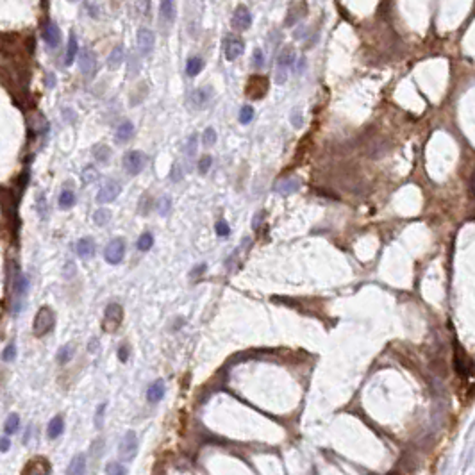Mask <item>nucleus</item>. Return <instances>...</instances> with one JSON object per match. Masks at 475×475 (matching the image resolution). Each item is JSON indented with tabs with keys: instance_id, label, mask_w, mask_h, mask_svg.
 Listing matches in <instances>:
<instances>
[{
	"instance_id": "1",
	"label": "nucleus",
	"mask_w": 475,
	"mask_h": 475,
	"mask_svg": "<svg viewBox=\"0 0 475 475\" xmlns=\"http://www.w3.org/2000/svg\"><path fill=\"white\" fill-rule=\"evenodd\" d=\"M56 325V315L50 308H41L34 317V323H32V330L36 336H45L47 332H50Z\"/></svg>"
},
{
	"instance_id": "2",
	"label": "nucleus",
	"mask_w": 475,
	"mask_h": 475,
	"mask_svg": "<svg viewBox=\"0 0 475 475\" xmlns=\"http://www.w3.org/2000/svg\"><path fill=\"white\" fill-rule=\"evenodd\" d=\"M295 48L293 47H284L283 50L279 52L277 56V73H275V82L277 84H283V82H286L288 79V68H290L291 64L295 63Z\"/></svg>"
},
{
	"instance_id": "3",
	"label": "nucleus",
	"mask_w": 475,
	"mask_h": 475,
	"mask_svg": "<svg viewBox=\"0 0 475 475\" xmlns=\"http://www.w3.org/2000/svg\"><path fill=\"white\" fill-rule=\"evenodd\" d=\"M122 320H124V309H122L120 304H109L104 311V320H102V329L104 332H115L118 327L122 325Z\"/></svg>"
},
{
	"instance_id": "4",
	"label": "nucleus",
	"mask_w": 475,
	"mask_h": 475,
	"mask_svg": "<svg viewBox=\"0 0 475 475\" xmlns=\"http://www.w3.org/2000/svg\"><path fill=\"white\" fill-rule=\"evenodd\" d=\"M138 454V436L134 431L125 433V436L118 443V456L122 461H133Z\"/></svg>"
},
{
	"instance_id": "5",
	"label": "nucleus",
	"mask_w": 475,
	"mask_h": 475,
	"mask_svg": "<svg viewBox=\"0 0 475 475\" xmlns=\"http://www.w3.org/2000/svg\"><path fill=\"white\" fill-rule=\"evenodd\" d=\"M125 256V241L122 238H113L104 248V257L109 265H118Z\"/></svg>"
},
{
	"instance_id": "6",
	"label": "nucleus",
	"mask_w": 475,
	"mask_h": 475,
	"mask_svg": "<svg viewBox=\"0 0 475 475\" xmlns=\"http://www.w3.org/2000/svg\"><path fill=\"white\" fill-rule=\"evenodd\" d=\"M245 52V41L234 34H229L223 38V56L227 61H234Z\"/></svg>"
},
{
	"instance_id": "7",
	"label": "nucleus",
	"mask_w": 475,
	"mask_h": 475,
	"mask_svg": "<svg viewBox=\"0 0 475 475\" xmlns=\"http://www.w3.org/2000/svg\"><path fill=\"white\" fill-rule=\"evenodd\" d=\"M147 158L145 154H142L140 150H131L124 156V168L129 175H138L140 171L145 168Z\"/></svg>"
},
{
	"instance_id": "8",
	"label": "nucleus",
	"mask_w": 475,
	"mask_h": 475,
	"mask_svg": "<svg viewBox=\"0 0 475 475\" xmlns=\"http://www.w3.org/2000/svg\"><path fill=\"white\" fill-rule=\"evenodd\" d=\"M136 41H138V50H140V54H142L143 57L152 54L154 45H156V38H154V32H152V30L147 29V27H142V29L138 30Z\"/></svg>"
},
{
	"instance_id": "9",
	"label": "nucleus",
	"mask_w": 475,
	"mask_h": 475,
	"mask_svg": "<svg viewBox=\"0 0 475 475\" xmlns=\"http://www.w3.org/2000/svg\"><path fill=\"white\" fill-rule=\"evenodd\" d=\"M266 91H268V79L263 77V75H252L250 81H248V84H247L248 97L254 100L263 99V97L266 95Z\"/></svg>"
},
{
	"instance_id": "10",
	"label": "nucleus",
	"mask_w": 475,
	"mask_h": 475,
	"mask_svg": "<svg viewBox=\"0 0 475 475\" xmlns=\"http://www.w3.org/2000/svg\"><path fill=\"white\" fill-rule=\"evenodd\" d=\"M79 68H81L82 75H84L86 79L93 77L95 72H97V57H95L93 52L88 50V48H84V50L81 52V56H79Z\"/></svg>"
},
{
	"instance_id": "11",
	"label": "nucleus",
	"mask_w": 475,
	"mask_h": 475,
	"mask_svg": "<svg viewBox=\"0 0 475 475\" xmlns=\"http://www.w3.org/2000/svg\"><path fill=\"white\" fill-rule=\"evenodd\" d=\"M232 27H234L236 30H247L250 29V25H252V13L248 11L247 5H238L234 11V14H232Z\"/></svg>"
},
{
	"instance_id": "12",
	"label": "nucleus",
	"mask_w": 475,
	"mask_h": 475,
	"mask_svg": "<svg viewBox=\"0 0 475 475\" xmlns=\"http://www.w3.org/2000/svg\"><path fill=\"white\" fill-rule=\"evenodd\" d=\"M122 191V186L116 180H107L106 184L100 188V191L97 193V204H107L113 202L115 198H118Z\"/></svg>"
},
{
	"instance_id": "13",
	"label": "nucleus",
	"mask_w": 475,
	"mask_h": 475,
	"mask_svg": "<svg viewBox=\"0 0 475 475\" xmlns=\"http://www.w3.org/2000/svg\"><path fill=\"white\" fill-rule=\"evenodd\" d=\"M43 39L48 45V48H57L61 43V30L56 21H47L43 29Z\"/></svg>"
},
{
	"instance_id": "14",
	"label": "nucleus",
	"mask_w": 475,
	"mask_h": 475,
	"mask_svg": "<svg viewBox=\"0 0 475 475\" xmlns=\"http://www.w3.org/2000/svg\"><path fill=\"white\" fill-rule=\"evenodd\" d=\"M23 474L30 475H39V474H50V465L45 458H34L27 463V467L23 468Z\"/></svg>"
},
{
	"instance_id": "15",
	"label": "nucleus",
	"mask_w": 475,
	"mask_h": 475,
	"mask_svg": "<svg viewBox=\"0 0 475 475\" xmlns=\"http://www.w3.org/2000/svg\"><path fill=\"white\" fill-rule=\"evenodd\" d=\"M164 381L163 379H158V381H154L152 384L149 386V390H147V398H149L150 404H158L163 400L164 397Z\"/></svg>"
},
{
	"instance_id": "16",
	"label": "nucleus",
	"mask_w": 475,
	"mask_h": 475,
	"mask_svg": "<svg viewBox=\"0 0 475 475\" xmlns=\"http://www.w3.org/2000/svg\"><path fill=\"white\" fill-rule=\"evenodd\" d=\"M300 179L299 177H286V179L279 180L277 186H275V191L281 193V195H290V193L297 191L300 188Z\"/></svg>"
},
{
	"instance_id": "17",
	"label": "nucleus",
	"mask_w": 475,
	"mask_h": 475,
	"mask_svg": "<svg viewBox=\"0 0 475 475\" xmlns=\"http://www.w3.org/2000/svg\"><path fill=\"white\" fill-rule=\"evenodd\" d=\"M159 13H161V18H163L166 23H173V20H175V14H177L175 0H161Z\"/></svg>"
},
{
	"instance_id": "18",
	"label": "nucleus",
	"mask_w": 475,
	"mask_h": 475,
	"mask_svg": "<svg viewBox=\"0 0 475 475\" xmlns=\"http://www.w3.org/2000/svg\"><path fill=\"white\" fill-rule=\"evenodd\" d=\"M77 254L81 259H90V257H93L95 254V241L91 240V238H81V240L77 241Z\"/></svg>"
},
{
	"instance_id": "19",
	"label": "nucleus",
	"mask_w": 475,
	"mask_h": 475,
	"mask_svg": "<svg viewBox=\"0 0 475 475\" xmlns=\"http://www.w3.org/2000/svg\"><path fill=\"white\" fill-rule=\"evenodd\" d=\"M189 100L195 107H206L211 100V90L209 88H198L191 93Z\"/></svg>"
},
{
	"instance_id": "20",
	"label": "nucleus",
	"mask_w": 475,
	"mask_h": 475,
	"mask_svg": "<svg viewBox=\"0 0 475 475\" xmlns=\"http://www.w3.org/2000/svg\"><path fill=\"white\" fill-rule=\"evenodd\" d=\"M133 134H134V125H133V122L125 120V122H122V124L118 125L115 138H116V142H118V143H125V142H129V140L133 138Z\"/></svg>"
},
{
	"instance_id": "21",
	"label": "nucleus",
	"mask_w": 475,
	"mask_h": 475,
	"mask_svg": "<svg viewBox=\"0 0 475 475\" xmlns=\"http://www.w3.org/2000/svg\"><path fill=\"white\" fill-rule=\"evenodd\" d=\"M77 52H79L77 38H75V34H73V32H70L68 45H66V57H64V64H66V66H70V64L75 61V57H77Z\"/></svg>"
},
{
	"instance_id": "22",
	"label": "nucleus",
	"mask_w": 475,
	"mask_h": 475,
	"mask_svg": "<svg viewBox=\"0 0 475 475\" xmlns=\"http://www.w3.org/2000/svg\"><path fill=\"white\" fill-rule=\"evenodd\" d=\"M63 431H64V420L61 418V416H54L47 427L48 438H50V440H56V438H59L61 434H63Z\"/></svg>"
},
{
	"instance_id": "23",
	"label": "nucleus",
	"mask_w": 475,
	"mask_h": 475,
	"mask_svg": "<svg viewBox=\"0 0 475 475\" xmlns=\"http://www.w3.org/2000/svg\"><path fill=\"white\" fill-rule=\"evenodd\" d=\"M84 472H86V458H84V454L73 456V459H72V463H70V467H68V470H66V474L81 475V474H84Z\"/></svg>"
},
{
	"instance_id": "24",
	"label": "nucleus",
	"mask_w": 475,
	"mask_h": 475,
	"mask_svg": "<svg viewBox=\"0 0 475 475\" xmlns=\"http://www.w3.org/2000/svg\"><path fill=\"white\" fill-rule=\"evenodd\" d=\"M124 63V48L118 45V47H115L111 50V54H109V59H107V66L113 70H116L120 64Z\"/></svg>"
},
{
	"instance_id": "25",
	"label": "nucleus",
	"mask_w": 475,
	"mask_h": 475,
	"mask_svg": "<svg viewBox=\"0 0 475 475\" xmlns=\"http://www.w3.org/2000/svg\"><path fill=\"white\" fill-rule=\"evenodd\" d=\"M202 68H204V61H202V57H189L188 63H186V73H188L189 77L198 75V73L202 72Z\"/></svg>"
},
{
	"instance_id": "26",
	"label": "nucleus",
	"mask_w": 475,
	"mask_h": 475,
	"mask_svg": "<svg viewBox=\"0 0 475 475\" xmlns=\"http://www.w3.org/2000/svg\"><path fill=\"white\" fill-rule=\"evenodd\" d=\"M111 216L113 214L109 209H106V207H99V211H95L93 213V223L95 225H99V227H104V225L109 223Z\"/></svg>"
},
{
	"instance_id": "27",
	"label": "nucleus",
	"mask_w": 475,
	"mask_h": 475,
	"mask_svg": "<svg viewBox=\"0 0 475 475\" xmlns=\"http://www.w3.org/2000/svg\"><path fill=\"white\" fill-rule=\"evenodd\" d=\"M75 204V193L72 189H63L59 195V207L61 209H68Z\"/></svg>"
},
{
	"instance_id": "28",
	"label": "nucleus",
	"mask_w": 475,
	"mask_h": 475,
	"mask_svg": "<svg viewBox=\"0 0 475 475\" xmlns=\"http://www.w3.org/2000/svg\"><path fill=\"white\" fill-rule=\"evenodd\" d=\"M93 156L99 163H107V161H109V156H111V149L107 145H97L93 149Z\"/></svg>"
},
{
	"instance_id": "29",
	"label": "nucleus",
	"mask_w": 475,
	"mask_h": 475,
	"mask_svg": "<svg viewBox=\"0 0 475 475\" xmlns=\"http://www.w3.org/2000/svg\"><path fill=\"white\" fill-rule=\"evenodd\" d=\"M18 427H20V416L16 415V413H13V415H9V418L5 420V425H4V433L7 434H14L18 431Z\"/></svg>"
},
{
	"instance_id": "30",
	"label": "nucleus",
	"mask_w": 475,
	"mask_h": 475,
	"mask_svg": "<svg viewBox=\"0 0 475 475\" xmlns=\"http://www.w3.org/2000/svg\"><path fill=\"white\" fill-rule=\"evenodd\" d=\"M152 245H154V236L150 234V232H143V234L140 236V240H138L136 247L140 252H147V250L152 248Z\"/></svg>"
},
{
	"instance_id": "31",
	"label": "nucleus",
	"mask_w": 475,
	"mask_h": 475,
	"mask_svg": "<svg viewBox=\"0 0 475 475\" xmlns=\"http://www.w3.org/2000/svg\"><path fill=\"white\" fill-rule=\"evenodd\" d=\"M13 288L14 291H16V295H23L27 291V288H29V279H27L25 275H16L13 281Z\"/></svg>"
},
{
	"instance_id": "32",
	"label": "nucleus",
	"mask_w": 475,
	"mask_h": 475,
	"mask_svg": "<svg viewBox=\"0 0 475 475\" xmlns=\"http://www.w3.org/2000/svg\"><path fill=\"white\" fill-rule=\"evenodd\" d=\"M72 355H73V347L72 345H64V347H61L59 352H57V363L66 364L72 359Z\"/></svg>"
},
{
	"instance_id": "33",
	"label": "nucleus",
	"mask_w": 475,
	"mask_h": 475,
	"mask_svg": "<svg viewBox=\"0 0 475 475\" xmlns=\"http://www.w3.org/2000/svg\"><path fill=\"white\" fill-rule=\"evenodd\" d=\"M106 474L107 475H124V474H127V468L125 467H122L120 463H107V467H106Z\"/></svg>"
},
{
	"instance_id": "34",
	"label": "nucleus",
	"mask_w": 475,
	"mask_h": 475,
	"mask_svg": "<svg viewBox=\"0 0 475 475\" xmlns=\"http://www.w3.org/2000/svg\"><path fill=\"white\" fill-rule=\"evenodd\" d=\"M252 118H254V107L252 106H243V107H241L240 124H243V125L250 124V122H252Z\"/></svg>"
},
{
	"instance_id": "35",
	"label": "nucleus",
	"mask_w": 475,
	"mask_h": 475,
	"mask_svg": "<svg viewBox=\"0 0 475 475\" xmlns=\"http://www.w3.org/2000/svg\"><path fill=\"white\" fill-rule=\"evenodd\" d=\"M202 142H204V147H213L216 143V131L213 127H207L202 134Z\"/></svg>"
},
{
	"instance_id": "36",
	"label": "nucleus",
	"mask_w": 475,
	"mask_h": 475,
	"mask_svg": "<svg viewBox=\"0 0 475 475\" xmlns=\"http://www.w3.org/2000/svg\"><path fill=\"white\" fill-rule=\"evenodd\" d=\"M97 177H99V171L95 170L93 166H88L82 171V184H91L93 180H97Z\"/></svg>"
},
{
	"instance_id": "37",
	"label": "nucleus",
	"mask_w": 475,
	"mask_h": 475,
	"mask_svg": "<svg viewBox=\"0 0 475 475\" xmlns=\"http://www.w3.org/2000/svg\"><path fill=\"white\" fill-rule=\"evenodd\" d=\"M134 7L140 14L149 16L150 13V0H134Z\"/></svg>"
},
{
	"instance_id": "38",
	"label": "nucleus",
	"mask_w": 475,
	"mask_h": 475,
	"mask_svg": "<svg viewBox=\"0 0 475 475\" xmlns=\"http://www.w3.org/2000/svg\"><path fill=\"white\" fill-rule=\"evenodd\" d=\"M263 64H265V57H263V50L261 48H256L252 54V66L256 70H261Z\"/></svg>"
},
{
	"instance_id": "39",
	"label": "nucleus",
	"mask_w": 475,
	"mask_h": 475,
	"mask_svg": "<svg viewBox=\"0 0 475 475\" xmlns=\"http://www.w3.org/2000/svg\"><path fill=\"white\" fill-rule=\"evenodd\" d=\"M290 120H291V125H293L295 129H300L302 125H304V120H302V113H300L299 107H295V109L291 111Z\"/></svg>"
},
{
	"instance_id": "40",
	"label": "nucleus",
	"mask_w": 475,
	"mask_h": 475,
	"mask_svg": "<svg viewBox=\"0 0 475 475\" xmlns=\"http://www.w3.org/2000/svg\"><path fill=\"white\" fill-rule=\"evenodd\" d=\"M211 164H213V159H211V156H202L200 161H198V171H200L202 175H206L207 170L211 168Z\"/></svg>"
},
{
	"instance_id": "41",
	"label": "nucleus",
	"mask_w": 475,
	"mask_h": 475,
	"mask_svg": "<svg viewBox=\"0 0 475 475\" xmlns=\"http://www.w3.org/2000/svg\"><path fill=\"white\" fill-rule=\"evenodd\" d=\"M197 140H198L197 134H191V136L188 138V142H186V145H184L186 154H188V156L195 154V150H197Z\"/></svg>"
},
{
	"instance_id": "42",
	"label": "nucleus",
	"mask_w": 475,
	"mask_h": 475,
	"mask_svg": "<svg viewBox=\"0 0 475 475\" xmlns=\"http://www.w3.org/2000/svg\"><path fill=\"white\" fill-rule=\"evenodd\" d=\"M106 407H107V404H100L97 413H95V427L97 429H102V425H104V411H106Z\"/></svg>"
},
{
	"instance_id": "43",
	"label": "nucleus",
	"mask_w": 475,
	"mask_h": 475,
	"mask_svg": "<svg viewBox=\"0 0 475 475\" xmlns=\"http://www.w3.org/2000/svg\"><path fill=\"white\" fill-rule=\"evenodd\" d=\"M214 229H216V234H218L220 238H225V236H229V232H231V229H229V225H227V222H225V220H220V222H216Z\"/></svg>"
},
{
	"instance_id": "44",
	"label": "nucleus",
	"mask_w": 475,
	"mask_h": 475,
	"mask_svg": "<svg viewBox=\"0 0 475 475\" xmlns=\"http://www.w3.org/2000/svg\"><path fill=\"white\" fill-rule=\"evenodd\" d=\"M2 357H4V361H14V359H16V345H14V343H9L7 347H5L4 354H2Z\"/></svg>"
},
{
	"instance_id": "45",
	"label": "nucleus",
	"mask_w": 475,
	"mask_h": 475,
	"mask_svg": "<svg viewBox=\"0 0 475 475\" xmlns=\"http://www.w3.org/2000/svg\"><path fill=\"white\" fill-rule=\"evenodd\" d=\"M129 355H131V350H129V345H122V347L118 348V359H120L122 363H127Z\"/></svg>"
},
{
	"instance_id": "46",
	"label": "nucleus",
	"mask_w": 475,
	"mask_h": 475,
	"mask_svg": "<svg viewBox=\"0 0 475 475\" xmlns=\"http://www.w3.org/2000/svg\"><path fill=\"white\" fill-rule=\"evenodd\" d=\"M168 209H170V198H166V197H163L161 200H159V206H158V211L161 214H166L168 213Z\"/></svg>"
},
{
	"instance_id": "47",
	"label": "nucleus",
	"mask_w": 475,
	"mask_h": 475,
	"mask_svg": "<svg viewBox=\"0 0 475 475\" xmlns=\"http://www.w3.org/2000/svg\"><path fill=\"white\" fill-rule=\"evenodd\" d=\"M0 443H2V449H0V450H2V452H7V450H9V445H11V443H9L7 434H5V436H2V440H0Z\"/></svg>"
},
{
	"instance_id": "48",
	"label": "nucleus",
	"mask_w": 475,
	"mask_h": 475,
	"mask_svg": "<svg viewBox=\"0 0 475 475\" xmlns=\"http://www.w3.org/2000/svg\"><path fill=\"white\" fill-rule=\"evenodd\" d=\"M261 216H263V213H259V214H257V216H254V222H252V227H254V229L259 227V222H261Z\"/></svg>"
},
{
	"instance_id": "49",
	"label": "nucleus",
	"mask_w": 475,
	"mask_h": 475,
	"mask_svg": "<svg viewBox=\"0 0 475 475\" xmlns=\"http://www.w3.org/2000/svg\"><path fill=\"white\" fill-rule=\"evenodd\" d=\"M97 345H99V339L93 338V339L90 341V352H97Z\"/></svg>"
},
{
	"instance_id": "50",
	"label": "nucleus",
	"mask_w": 475,
	"mask_h": 475,
	"mask_svg": "<svg viewBox=\"0 0 475 475\" xmlns=\"http://www.w3.org/2000/svg\"><path fill=\"white\" fill-rule=\"evenodd\" d=\"M204 270H206V265H200V268H198V266H197V268H195V270H193V272H191V275H197V274L200 275L202 272H204Z\"/></svg>"
}]
</instances>
